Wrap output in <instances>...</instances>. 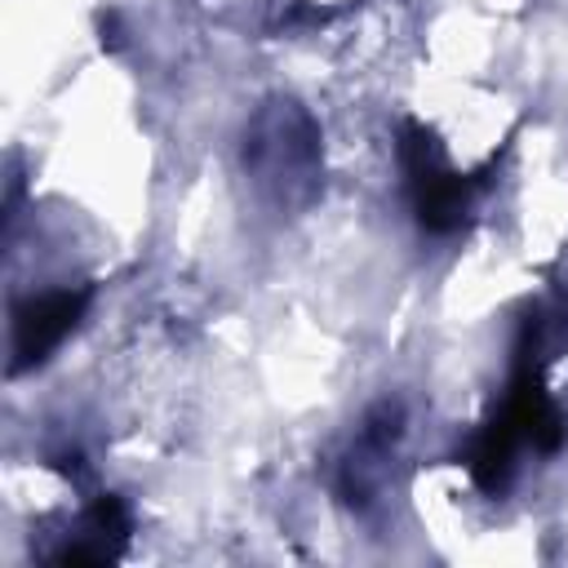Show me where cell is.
<instances>
[{
  "label": "cell",
  "instance_id": "obj_1",
  "mask_svg": "<svg viewBox=\"0 0 568 568\" xmlns=\"http://www.w3.org/2000/svg\"><path fill=\"white\" fill-rule=\"evenodd\" d=\"M399 160H404V178H408V195H413V213L426 231L444 235L462 222V213L470 209V195H475V178L457 173L444 164L435 138L422 129V124H404L399 129Z\"/></svg>",
  "mask_w": 568,
  "mask_h": 568
},
{
  "label": "cell",
  "instance_id": "obj_2",
  "mask_svg": "<svg viewBox=\"0 0 568 568\" xmlns=\"http://www.w3.org/2000/svg\"><path fill=\"white\" fill-rule=\"evenodd\" d=\"M84 306H89V288H53V293L27 297L13 311V364H9V373H27V368L44 364L62 346V337L80 324Z\"/></svg>",
  "mask_w": 568,
  "mask_h": 568
},
{
  "label": "cell",
  "instance_id": "obj_3",
  "mask_svg": "<svg viewBox=\"0 0 568 568\" xmlns=\"http://www.w3.org/2000/svg\"><path fill=\"white\" fill-rule=\"evenodd\" d=\"M98 31H102V44H106V49H115V44H120V22H115V13L98 18Z\"/></svg>",
  "mask_w": 568,
  "mask_h": 568
}]
</instances>
